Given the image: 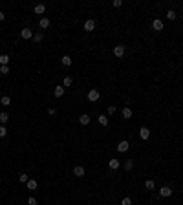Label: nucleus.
I'll return each instance as SVG.
<instances>
[{"label": "nucleus", "instance_id": "6e6552de", "mask_svg": "<svg viewBox=\"0 0 183 205\" xmlns=\"http://www.w3.org/2000/svg\"><path fill=\"white\" fill-rule=\"evenodd\" d=\"M139 136H141V139H148L150 137V130L147 126H141V128H139Z\"/></svg>", "mask_w": 183, "mask_h": 205}, {"label": "nucleus", "instance_id": "b1692460", "mask_svg": "<svg viewBox=\"0 0 183 205\" xmlns=\"http://www.w3.org/2000/svg\"><path fill=\"white\" fill-rule=\"evenodd\" d=\"M71 82H73V79L70 77V75H68V77H64V79H62V86H64V88H68V86H71Z\"/></svg>", "mask_w": 183, "mask_h": 205}, {"label": "nucleus", "instance_id": "a878e982", "mask_svg": "<svg viewBox=\"0 0 183 205\" xmlns=\"http://www.w3.org/2000/svg\"><path fill=\"white\" fill-rule=\"evenodd\" d=\"M42 39H44V35H42V31H37V33H33V40H35V42H40Z\"/></svg>", "mask_w": 183, "mask_h": 205}, {"label": "nucleus", "instance_id": "20e7f679", "mask_svg": "<svg viewBox=\"0 0 183 205\" xmlns=\"http://www.w3.org/2000/svg\"><path fill=\"white\" fill-rule=\"evenodd\" d=\"M20 37H22V39H33V31H31V28H24L22 31H20Z\"/></svg>", "mask_w": 183, "mask_h": 205}, {"label": "nucleus", "instance_id": "f704fd0d", "mask_svg": "<svg viewBox=\"0 0 183 205\" xmlns=\"http://www.w3.org/2000/svg\"><path fill=\"white\" fill-rule=\"evenodd\" d=\"M6 18V15H4V11H0V22H2V20Z\"/></svg>", "mask_w": 183, "mask_h": 205}, {"label": "nucleus", "instance_id": "a211bd4d", "mask_svg": "<svg viewBox=\"0 0 183 205\" xmlns=\"http://www.w3.org/2000/svg\"><path fill=\"white\" fill-rule=\"evenodd\" d=\"M26 185H28V189H29V190H35V189L39 187V183H37V179H29V181L26 183Z\"/></svg>", "mask_w": 183, "mask_h": 205}, {"label": "nucleus", "instance_id": "7c9ffc66", "mask_svg": "<svg viewBox=\"0 0 183 205\" xmlns=\"http://www.w3.org/2000/svg\"><path fill=\"white\" fill-rule=\"evenodd\" d=\"M112 4H114V7H121L123 6V0H114Z\"/></svg>", "mask_w": 183, "mask_h": 205}, {"label": "nucleus", "instance_id": "6ab92c4d", "mask_svg": "<svg viewBox=\"0 0 183 205\" xmlns=\"http://www.w3.org/2000/svg\"><path fill=\"white\" fill-rule=\"evenodd\" d=\"M145 187H147L148 190H154V189H156V181H154V179H147V181H145Z\"/></svg>", "mask_w": 183, "mask_h": 205}, {"label": "nucleus", "instance_id": "2eb2a0df", "mask_svg": "<svg viewBox=\"0 0 183 205\" xmlns=\"http://www.w3.org/2000/svg\"><path fill=\"white\" fill-rule=\"evenodd\" d=\"M64 90H66V88H62V86H55L53 95H55V97H62V95H64Z\"/></svg>", "mask_w": 183, "mask_h": 205}, {"label": "nucleus", "instance_id": "dca6fc26", "mask_svg": "<svg viewBox=\"0 0 183 205\" xmlns=\"http://www.w3.org/2000/svg\"><path fill=\"white\" fill-rule=\"evenodd\" d=\"M9 121V114L7 112H0V125H6Z\"/></svg>", "mask_w": 183, "mask_h": 205}, {"label": "nucleus", "instance_id": "f03ea898", "mask_svg": "<svg viewBox=\"0 0 183 205\" xmlns=\"http://www.w3.org/2000/svg\"><path fill=\"white\" fill-rule=\"evenodd\" d=\"M125 51H126V48H125L123 44H117V46L114 48V55H115L117 59H121V57L125 55Z\"/></svg>", "mask_w": 183, "mask_h": 205}, {"label": "nucleus", "instance_id": "39448f33", "mask_svg": "<svg viewBox=\"0 0 183 205\" xmlns=\"http://www.w3.org/2000/svg\"><path fill=\"white\" fill-rule=\"evenodd\" d=\"M159 196H161V198L172 196V189H170V187H161V189H159Z\"/></svg>", "mask_w": 183, "mask_h": 205}, {"label": "nucleus", "instance_id": "4468645a", "mask_svg": "<svg viewBox=\"0 0 183 205\" xmlns=\"http://www.w3.org/2000/svg\"><path fill=\"white\" fill-rule=\"evenodd\" d=\"M108 167H110L112 170H115V169H119V167H121V163H119V159H110V161H108Z\"/></svg>", "mask_w": 183, "mask_h": 205}, {"label": "nucleus", "instance_id": "cd10ccee", "mask_svg": "<svg viewBox=\"0 0 183 205\" xmlns=\"http://www.w3.org/2000/svg\"><path fill=\"white\" fill-rule=\"evenodd\" d=\"M7 136V128H6V125H0V137H6Z\"/></svg>", "mask_w": 183, "mask_h": 205}, {"label": "nucleus", "instance_id": "473e14b6", "mask_svg": "<svg viewBox=\"0 0 183 205\" xmlns=\"http://www.w3.org/2000/svg\"><path fill=\"white\" fill-rule=\"evenodd\" d=\"M108 114H110V115L115 114V106H108Z\"/></svg>", "mask_w": 183, "mask_h": 205}, {"label": "nucleus", "instance_id": "1a4fd4ad", "mask_svg": "<svg viewBox=\"0 0 183 205\" xmlns=\"http://www.w3.org/2000/svg\"><path fill=\"white\" fill-rule=\"evenodd\" d=\"M152 29H156V31H161V29H163V22H161L159 18L152 20Z\"/></svg>", "mask_w": 183, "mask_h": 205}, {"label": "nucleus", "instance_id": "bb28decb", "mask_svg": "<svg viewBox=\"0 0 183 205\" xmlns=\"http://www.w3.org/2000/svg\"><path fill=\"white\" fill-rule=\"evenodd\" d=\"M18 181H22V183H28V181H29L28 174H24V172H20V174H18Z\"/></svg>", "mask_w": 183, "mask_h": 205}, {"label": "nucleus", "instance_id": "423d86ee", "mask_svg": "<svg viewBox=\"0 0 183 205\" xmlns=\"http://www.w3.org/2000/svg\"><path fill=\"white\" fill-rule=\"evenodd\" d=\"M44 11H46V6H44V4L33 6V13H35V15H44Z\"/></svg>", "mask_w": 183, "mask_h": 205}, {"label": "nucleus", "instance_id": "0eeeda50", "mask_svg": "<svg viewBox=\"0 0 183 205\" xmlns=\"http://www.w3.org/2000/svg\"><path fill=\"white\" fill-rule=\"evenodd\" d=\"M128 148H130V143H128V141H121L119 145H117V152H126Z\"/></svg>", "mask_w": 183, "mask_h": 205}, {"label": "nucleus", "instance_id": "2f4dec72", "mask_svg": "<svg viewBox=\"0 0 183 205\" xmlns=\"http://www.w3.org/2000/svg\"><path fill=\"white\" fill-rule=\"evenodd\" d=\"M28 205H37V200L31 196V198H28Z\"/></svg>", "mask_w": 183, "mask_h": 205}, {"label": "nucleus", "instance_id": "412c9836", "mask_svg": "<svg viewBox=\"0 0 183 205\" xmlns=\"http://www.w3.org/2000/svg\"><path fill=\"white\" fill-rule=\"evenodd\" d=\"M0 103H2V106H9V104H11V97H9V95H4L2 99H0Z\"/></svg>", "mask_w": 183, "mask_h": 205}, {"label": "nucleus", "instance_id": "aec40b11", "mask_svg": "<svg viewBox=\"0 0 183 205\" xmlns=\"http://www.w3.org/2000/svg\"><path fill=\"white\" fill-rule=\"evenodd\" d=\"M7 62H9V55L2 53V55H0V66H7Z\"/></svg>", "mask_w": 183, "mask_h": 205}, {"label": "nucleus", "instance_id": "4be33fe9", "mask_svg": "<svg viewBox=\"0 0 183 205\" xmlns=\"http://www.w3.org/2000/svg\"><path fill=\"white\" fill-rule=\"evenodd\" d=\"M123 167H125V170H132L134 169V159H126Z\"/></svg>", "mask_w": 183, "mask_h": 205}, {"label": "nucleus", "instance_id": "7ed1b4c3", "mask_svg": "<svg viewBox=\"0 0 183 205\" xmlns=\"http://www.w3.org/2000/svg\"><path fill=\"white\" fill-rule=\"evenodd\" d=\"M84 174H86V170H84V167H82V165H75V167H73V176L82 178Z\"/></svg>", "mask_w": 183, "mask_h": 205}, {"label": "nucleus", "instance_id": "f257e3e1", "mask_svg": "<svg viewBox=\"0 0 183 205\" xmlns=\"http://www.w3.org/2000/svg\"><path fill=\"white\" fill-rule=\"evenodd\" d=\"M99 97H101V93H99V90H95V88H92V90L88 92V101H92V103H95V101H99Z\"/></svg>", "mask_w": 183, "mask_h": 205}, {"label": "nucleus", "instance_id": "9d476101", "mask_svg": "<svg viewBox=\"0 0 183 205\" xmlns=\"http://www.w3.org/2000/svg\"><path fill=\"white\" fill-rule=\"evenodd\" d=\"M39 26H40L42 29H46V28H50V18H48V17H42V18L39 20Z\"/></svg>", "mask_w": 183, "mask_h": 205}, {"label": "nucleus", "instance_id": "f8f14e48", "mask_svg": "<svg viewBox=\"0 0 183 205\" xmlns=\"http://www.w3.org/2000/svg\"><path fill=\"white\" fill-rule=\"evenodd\" d=\"M79 123H81L82 126H86V125L90 123V115H88V114H82V115L79 117Z\"/></svg>", "mask_w": 183, "mask_h": 205}, {"label": "nucleus", "instance_id": "5701e85b", "mask_svg": "<svg viewBox=\"0 0 183 205\" xmlns=\"http://www.w3.org/2000/svg\"><path fill=\"white\" fill-rule=\"evenodd\" d=\"M123 119H130V117H132V110L130 108H123Z\"/></svg>", "mask_w": 183, "mask_h": 205}, {"label": "nucleus", "instance_id": "c85d7f7f", "mask_svg": "<svg viewBox=\"0 0 183 205\" xmlns=\"http://www.w3.org/2000/svg\"><path fill=\"white\" fill-rule=\"evenodd\" d=\"M0 73H2V75H7V73H9V66H0Z\"/></svg>", "mask_w": 183, "mask_h": 205}, {"label": "nucleus", "instance_id": "ddd939ff", "mask_svg": "<svg viewBox=\"0 0 183 205\" xmlns=\"http://www.w3.org/2000/svg\"><path fill=\"white\" fill-rule=\"evenodd\" d=\"M97 121H99V125H101V126H108V117H106L104 114H101V115L97 117Z\"/></svg>", "mask_w": 183, "mask_h": 205}, {"label": "nucleus", "instance_id": "c756f323", "mask_svg": "<svg viewBox=\"0 0 183 205\" xmlns=\"http://www.w3.org/2000/svg\"><path fill=\"white\" fill-rule=\"evenodd\" d=\"M121 205H132V200H130V198H123Z\"/></svg>", "mask_w": 183, "mask_h": 205}, {"label": "nucleus", "instance_id": "393cba45", "mask_svg": "<svg viewBox=\"0 0 183 205\" xmlns=\"http://www.w3.org/2000/svg\"><path fill=\"white\" fill-rule=\"evenodd\" d=\"M176 17H178V15H176L174 9H168V11H167V18H168V20H176Z\"/></svg>", "mask_w": 183, "mask_h": 205}, {"label": "nucleus", "instance_id": "72a5a7b5", "mask_svg": "<svg viewBox=\"0 0 183 205\" xmlns=\"http://www.w3.org/2000/svg\"><path fill=\"white\" fill-rule=\"evenodd\" d=\"M48 114H50V115H55L57 112H55V108H48Z\"/></svg>", "mask_w": 183, "mask_h": 205}, {"label": "nucleus", "instance_id": "9b49d317", "mask_svg": "<svg viewBox=\"0 0 183 205\" xmlns=\"http://www.w3.org/2000/svg\"><path fill=\"white\" fill-rule=\"evenodd\" d=\"M95 29V22L93 20H86L84 22V31H93Z\"/></svg>", "mask_w": 183, "mask_h": 205}, {"label": "nucleus", "instance_id": "f3484780", "mask_svg": "<svg viewBox=\"0 0 183 205\" xmlns=\"http://www.w3.org/2000/svg\"><path fill=\"white\" fill-rule=\"evenodd\" d=\"M61 62H62V66H71V57L70 55H62Z\"/></svg>", "mask_w": 183, "mask_h": 205}]
</instances>
